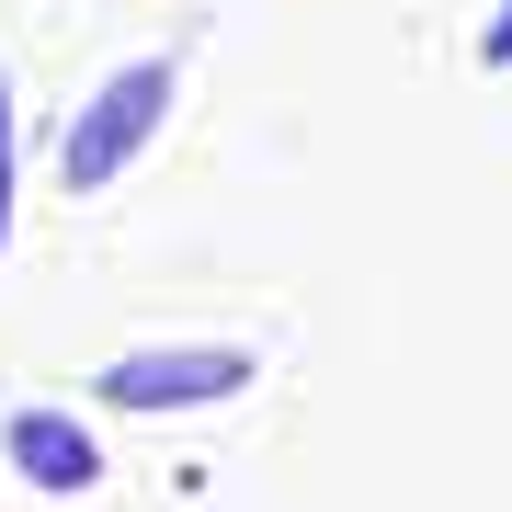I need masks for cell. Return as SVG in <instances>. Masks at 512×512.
Segmentation results:
<instances>
[{
	"label": "cell",
	"mask_w": 512,
	"mask_h": 512,
	"mask_svg": "<svg viewBox=\"0 0 512 512\" xmlns=\"http://www.w3.org/2000/svg\"><path fill=\"white\" fill-rule=\"evenodd\" d=\"M160 114H171V57H137V69H114L103 92H92V114L69 126V171H57V183H69V194H103L114 171H126L137 148L160 137Z\"/></svg>",
	"instance_id": "obj_1"
},
{
	"label": "cell",
	"mask_w": 512,
	"mask_h": 512,
	"mask_svg": "<svg viewBox=\"0 0 512 512\" xmlns=\"http://www.w3.org/2000/svg\"><path fill=\"white\" fill-rule=\"evenodd\" d=\"M228 387H251V353L239 342H160V353H114L92 376V399H114V410H194V399H228Z\"/></svg>",
	"instance_id": "obj_2"
},
{
	"label": "cell",
	"mask_w": 512,
	"mask_h": 512,
	"mask_svg": "<svg viewBox=\"0 0 512 512\" xmlns=\"http://www.w3.org/2000/svg\"><path fill=\"white\" fill-rule=\"evenodd\" d=\"M12 467L46 478V490H92V478H103V444L80 433V421H57V410H23L12 421Z\"/></svg>",
	"instance_id": "obj_3"
},
{
	"label": "cell",
	"mask_w": 512,
	"mask_h": 512,
	"mask_svg": "<svg viewBox=\"0 0 512 512\" xmlns=\"http://www.w3.org/2000/svg\"><path fill=\"white\" fill-rule=\"evenodd\" d=\"M0 228H12V103H0Z\"/></svg>",
	"instance_id": "obj_4"
},
{
	"label": "cell",
	"mask_w": 512,
	"mask_h": 512,
	"mask_svg": "<svg viewBox=\"0 0 512 512\" xmlns=\"http://www.w3.org/2000/svg\"><path fill=\"white\" fill-rule=\"evenodd\" d=\"M490 69H512V12H501V23H490Z\"/></svg>",
	"instance_id": "obj_5"
}]
</instances>
